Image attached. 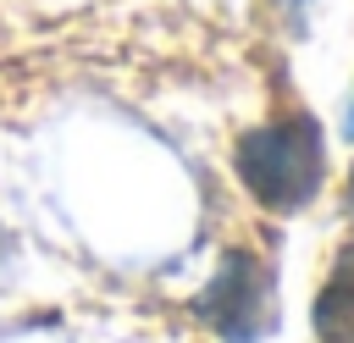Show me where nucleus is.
I'll return each instance as SVG.
<instances>
[{
    "mask_svg": "<svg viewBox=\"0 0 354 343\" xmlns=\"http://www.w3.org/2000/svg\"><path fill=\"white\" fill-rule=\"evenodd\" d=\"M232 166H238V183L254 194V205L282 210V216L304 210L326 172L315 116H277V122L249 127L232 149Z\"/></svg>",
    "mask_w": 354,
    "mask_h": 343,
    "instance_id": "obj_1",
    "label": "nucleus"
},
{
    "mask_svg": "<svg viewBox=\"0 0 354 343\" xmlns=\"http://www.w3.org/2000/svg\"><path fill=\"white\" fill-rule=\"evenodd\" d=\"M194 310L227 343H254L271 326V271L249 249H227L221 266H216V277L194 299Z\"/></svg>",
    "mask_w": 354,
    "mask_h": 343,
    "instance_id": "obj_2",
    "label": "nucleus"
},
{
    "mask_svg": "<svg viewBox=\"0 0 354 343\" xmlns=\"http://www.w3.org/2000/svg\"><path fill=\"white\" fill-rule=\"evenodd\" d=\"M315 332L326 343H348L354 337V243H343L332 271H326V288L315 299Z\"/></svg>",
    "mask_w": 354,
    "mask_h": 343,
    "instance_id": "obj_3",
    "label": "nucleus"
},
{
    "mask_svg": "<svg viewBox=\"0 0 354 343\" xmlns=\"http://www.w3.org/2000/svg\"><path fill=\"white\" fill-rule=\"evenodd\" d=\"M348 205H354V166H348Z\"/></svg>",
    "mask_w": 354,
    "mask_h": 343,
    "instance_id": "obj_4",
    "label": "nucleus"
},
{
    "mask_svg": "<svg viewBox=\"0 0 354 343\" xmlns=\"http://www.w3.org/2000/svg\"><path fill=\"white\" fill-rule=\"evenodd\" d=\"M343 127H348V138H354V105H348V122H343Z\"/></svg>",
    "mask_w": 354,
    "mask_h": 343,
    "instance_id": "obj_5",
    "label": "nucleus"
}]
</instances>
